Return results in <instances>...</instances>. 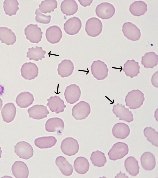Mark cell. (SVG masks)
<instances>
[{
    "mask_svg": "<svg viewBox=\"0 0 158 178\" xmlns=\"http://www.w3.org/2000/svg\"><path fill=\"white\" fill-rule=\"evenodd\" d=\"M145 100L144 94L139 90H133L129 91L126 96L125 102L127 106L130 109H135L140 108Z\"/></svg>",
    "mask_w": 158,
    "mask_h": 178,
    "instance_id": "obj_1",
    "label": "cell"
},
{
    "mask_svg": "<svg viewBox=\"0 0 158 178\" xmlns=\"http://www.w3.org/2000/svg\"><path fill=\"white\" fill-rule=\"evenodd\" d=\"M129 152L128 145L123 142H118L114 144L108 153L110 159L115 161L123 158Z\"/></svg>",
    "mask_w": 158,
    "mask_h": 178,
    "instance_id": "obj_2",
    "label": "cell"
},
{
    "mask_svg": "<svg viewBox=\"0 0 158 178\" xmlns=\"http://www.w3.org/2000/svg\"><path fill=\"white\" fill-rule=\"evenodd\" d=\"M91 112L89 104L81 101L76 104L72 109V115L77 120H82L87 118Z\"/></svg>",
    "mask_w": 158,
    "mask_h": 178,
    "instance_id": "obj_3",
    "label": "cell"
},
{
    "mask_svg": "<svg viewBox=\"0 0 158 178\" xmlns=\"http://www.w3.org/2000/svg\"><path fill=\"white\" fill-rule=\"evenodd\" d=\"M91 70L94 77L98 80L106 78L109 71L107 65L100 60L94 61L91 66Z\"/></svg>",
    "mask_w": 158,
    "mask_h": 178,
    "instance_id": "obj_4",
    "label": "cell"
},
{
    "mask_svg": "<svg viewBox=\"0 0 158 178\" xmlns=\"http://www.w3.org/2000/svg\"><path fill=\"white\" fill-rule=\"evenodd\" d=\"M60 148L64 154L71 156L75 155L78 152L79 145L75 139L72 137H68L62 141Z\"/></svg>",
    "mask_w": 158,
    "mask_h": 178,
    "instance_id": "obj_5",
    "label": "cell"
},
{
    "mask_svg": "<svg viewBox=\"0 0 158 178\" xmlns=\"http://www.w3.org/2000/svg\"><path fill=\"white\" fill-rule=\"evenodd\" d=\"M102 27V22L99 19L92 17L89 19L86 23L85 31L88 36L95 37L101 33Z\"/></svg>",
    "mask_w": 158,
    "mask_h": 178,
    "instance_id": "obj_6",
    "label": "cell"
},
{
    "mask_svg": "<svg viewBox=\"0 0 158 178\" xmlns=\"http://www.w3.org/2000/svg\"><path fill=\"white\" fill-rule=\"evenodd\" d=\"M24 34L27 40L32 43L37 44L41 41L43 33L37 24H30L25 28Z\"/></svg>",
    "mask_w": 158,
    "mask_h": 178,
    "instance_id": "obj_7",
    "label": "cell"
},
{
    "mask_svg": "<svg viewBox=\"0 0 158 178\" xmlns=\"http://www.w3.org/2000/svg\"><path fill=\"white\" fill-rule=\"evenodd\" d=\"M14 148L15 153L21 159H28L33 156V148L30 144L26 142H18Z\"/></svg>",
    "mask_w": 158,
    "mask_h": 178,
    "instance_id": "obj_8",
    "label": "cell"
},
{
    "mask_svg": "<svg viewBox=\"0 0 158 178\" xmlns=\"http://www.w3.org/2000/svg\"><path fill=\"white\" fill-rule=\"evenodd\" d=\"M115 11L114 6L107 2L100 4L97 6L95 9L97 15L103 19L110 18L114 14Z\"/></svg>",
    "mask_w": 158,
    "mask_h": 178,
    "instance_id": "obj_9",
    "label": "cell"
},
{
    "mask_svg": "<svg viewBox=\"0 0 158 178\" xmlns=\"http://www.w3.org/2000/svg\"><path fill=\"white\" fill-rule=\"evenodd\" d=\"M122 27L123 34L128 39L135 41L140 39L141 35L140 30L135 24L131 22H126Z\"/></svg>",
    "mask_w": 158,
    "mask_h": 178,
    "instance_id": "obj_10",
    "label": "cell"
},
{
    "mask_svg": "<svg viewBox=\"0 0 158 178\" xmlns=\"http://www.w3.org/2000/svg\"><path fill=\"white\" fill-rule=\"evenodd\" d=\"M20 71L21 76L24 78L31 80L38 76L39 69L34 63L26 62L22 66Z\"/></svg>",
    "mask_w": 158,
    "mask_h": 178,
    "instance_id": "obj_11",
    "label": "cell"
},
{
    "mask_svg": "<svg viewBox=\"0 0 158 178\" xmlns=\"http://www.w3.org/2000/svg\"><path fill=\"white\" fill-rule=\"evenodd\" d=\"M81 95V89L79 86L76 84H71L67 86L64 92L67 102L71 104H74L78 101Z\"/></svg>",
    "mask_w": 158,
    "mask_h": 178,
    "instance_id": "obj_12",
    "label": "cell"
},
{
    "mask_svg": "<svg viewBox=\"0 0 158 178\" xmlns=\"http://www.w3.org/2000/svg\"><path fill=\"white\" fill-rule=\"evenodd\" d=\"M112 111L120 120H123L128 123L134 120L133 115L129 109L125 107V105L119 103L114 105L113 107Z\"/></svg>",
    "mask_w": 158,
    "mask_h": 178,
    "instance_id": "obj_13",
    "label": "cell"
},
{
    "mask_svg": "<svg viewBox=\"0 0 158 178\" xmlns=\"http://www.w3.org/2000/svg\"><path fill=\"white\" fill-rule=\"evenodd\" d=\"M82 26L81 20L78 17H73L69 19L64 25V29L68 35H73L77 34Z\"/></svg>",
    "mask_w": 158,
    "mask_h": 178,
    "instance_id": "obj_14",
    "label": "cell"
},
{
    "mask_svg": "<svg viewBox=\"0 0 158 178\" xmlns=\"http://www.w3.org/2000/svg\"><path fill=\"white\" fill-rule=\"evenodd\" d=\"M27 112L30 117L36 120L46 118L49 113L47 107L41 104L33 106L28 109Z\"/></svg>",
    "mask_w": 158,
    "mask_h": 178,
    "instance_id": "obj_15",
    "label": "cell"
},
{
    "mask_svg": "<svg viewBox=\"0 0 158 178\" xmlns=\"http://www.w3.org/2000/svg\"><path fill=\"white\" fill-rule=\"evenodd\" d=\"M64 127L63 120L59 117H53L49 119L45 123V129L48 132H57L61 134Z\"/></svg>",
    "mask_w": 158,
    "mask_h": 178,
    "instance_id": "obj_16",
    "label": "cell"
},
{
    "mask_svg": "<svg viewBox=\"0 0 158 178\" xmlns=\"http://www.w3.org/2000/svg\"><path fill=\"white\" fill-rule=\"evenodd\" d=\"M47 106L52 112L58 114L64 111L66 107L64 102L59 96L55 95L52 96L48 99Z\"/></svg>",
    "mask_w": 158,
    "mask_h": 178,
    "instance_id": "obj_17",
    "label": "cell"
},
{
    "mask_svg": "<svg viewBox=\"0 0 158 178\" xmlns=\"http://www.w3.org/2000/svg\"><path fill=\"white\" fill-rule=\"evenodd\" d=\"M46 39L49 43L54 44L58 43L62 36V32L60 28L56 25L50 26L46 31Z\"/></svg>",
    "mask_w": 158,
    "mask_h": 178,
    "instance_id": "obj_18",
    "label": "cell"
},
{
    "mask_svg": "<svg viewBox=\"0 0 158 178\" xmlns=\"http://www.w3.org/2000/svg\"><path fill=\"white\" fill-rule=\"evenodd\" d=\"M11 170L13 174L16 178H27L29 176L28 167L23 161L15 162L12 165Z\"/></svg>",
    "mask_w": 158,
    "mask_h": 178,
    "instance_id": "obj_19",
    "label": "cell"
},
{
    "mask_svg": "<svg viewBox=\"0 0 158 178\" xmlns=\"http://www.w3.org/2000/svg\"><path fill=\"white\" fill-rule=\"evenodd\" d=\"M16 112V108L12 103L6 104L2 108L1 114L3 121L7 123L12 122L14 120Z\"/></svg>",
    "mask_w": 158,
    "mask_h": 178,
    "instance_id": "obj_20",
    "label": "cell"
},
{
    "mask_svg": "<svg viewBox=\"0 0 158 178\" xmlns=\"http://www.w3.org/2000/svg\"><path fill=\"white\" fill-rule=\"evenodd\" d=\"M112 133L116 138L124 139L129 135L130 129L128 125L125 123H118L113 127Z\"/></svg>",
    "mask_w": 158,
    "mask_h": 178,
    "instance_id": "obj_21",
    "label": "cell"
},
{
    "mask_svg": "<svg viewBox=\"0 0 158 178\" xmlns=\"http://www.w3.org/2000/svg\"><path fill=\"white\" fill-rule=\"evenodd\" d=\"M74 69L72 62L69 59H64L58 64V73L62 78L68 77L72 74Z\"/></svg>",
    "mask_w": 158,
    "mask_h": 178,
    "instance_id": "obj_22",
    "label": "cell"
},
{
    "mask_svg": "<svg viewBox=\"0 0 158 178\" xmlns=\"http://www.w3.org/2000/svg\"><path fill=\"white\" fill-rule=\"evenodd\" d=\"M34 101L33 95L28 91L19 93L17 96L15 102L20 108H27L32 104Z\"/></svg>",
    "mask_w": 158,
    "mask_h": 178,
    "instance_id": "obj_23",
    "label": "cell"
},
{
    "mask_svg": "<svg viewBox=\"0 0 158 178\" xmlns=\"http://www.w3.org/2000/svg\"><path fill=\"white\" fill-rule=\"evenodd\" d=\"M16 37L12 30L6 27H0V40L7 45H13L16 42Z\"/></svg>",
    "mask_w": 158,
    "mask_h": 178,
    "instance_id": "obj_24",
    "label": "cell"
},
{
    "mask_svg": "<svg viewBox=\"0 0 158 178\" xmlns=\"http://www.w3.org/2000/svg\"><path fill=\"white\" fill-rule=\"evenodd\" d=\"M139 63L134 60H128L124 64L123 70L125 74L132 78L136 76L140 73Z\"/></svg>",
    "mask_w": 158,
    "mask_h": 178,
    "instance_id": "obj_25",
    "label": "cell"
},
{
    "mask_svg": "<svg viewBox=\"0 0 158 178\" xmlns=\"http://www.w3.org/2000/svg\"><path fill=\"white\" fill-rule=\"evenodd\" d=\"M141 165L146 171H151L155 167L156 159L154 155L149 152L144 153L140 157Z\"/></svg>",
    "mask_w": 158,
    "mask_h": 178,
    "instance_id": "obj_26",
    "label": "cell"
},
{
    "mask_svg": "<svg viewBox=\"0 0 158 178\" xmlns=\"http://www.w3.org/2000/svg\"><path fill=\"white\" fill-rule=\"evenodd\" d=\"M55 163L64 175L69 176L72 174L73 171V167L64 157H57L56 159Z\"/></svg>",
    "mask_w": 158,
    "mask_h": 178,
    "instance_id": "obj_27",
    "label": "cell"
},
{
    "mask_svg": "<svg viewBox=\"0 0 158 178\" xmlns=\"http://www.w3.org/2000/svg\"><path fill=\"white\" fill-rule=\"evenodd\" d=\"M78 6L74 0L63 1L60 5V10L62 13L67 16L73 15L77 11Z\"/></svg>",
    "mask_w": 158,
    "mask_h": 178,
    "instance_id": "obj_28",
    "label": "cell"
},
{
    "mask_svg": "<svg viewBox=\"0 0 158 178\" xmlns=\"http://www.w3.org/2000/svg\"><path fill=\"white\" fill-rule=\"evenodd\" d=\"M57 141L53 136H50L39 137L34 141L35 146L40 149H47L51 148L55 145Z\"/></svg>",
    "mask_w": 158,
    "mask_h": 178,
    "instance_id": "obj_29",
    "label": "cell"
},
{
    "mask_svg": "<svg viewBox=\"0 0 158 178\" xmlns=\"http://www.w3.org/2000/svg\"><path fill=\"white\" fill-rule=\"evenodd\" d=\"M124 166L127 171L132 176H136L139 172L138 162L133 157H129L125 159Z\"/></svg>",
    "mask_w": 158,
    "mask_h": 178,
    "instance_id": "obj_30",
    "label": "cell"
},
{
    "mask_svg": "<svg viewBox=\"0 0 158 178\" xmlns=\"http://www.w3.org/2000/svg\"><path fill=\"white\" fill-rule=\"evenodd\" d=\"M73 166L75 171L81 174L86 173L89 168V164L88 160L81 156L78 157L75 159Z\"/></svg>",
    "mask_w": 158,
    "mask_h": 178,
    "instance_id": "obj_31",
    "label": "cell"
},
{
    "mask_svg": "<svg viewBox=\"0 0 158 178\" xmlns=\"http://www.w3.org/2000/svg\"><path fill=\"white\" fill-rule=\"evenodd\" d=\"M147 5L142 1H135L130 6L129 11L133 15L139 16L143 15L147 11Z\"/></svg>",
    "mask_w": 158,
    "mask_h": 178,
    "instance_id": "obj_32",
    "label": "cell"
},
{
    "mask_svg": "<svg viewBox=\"0 0 158 178\" xmlns=\"http://www.w3.org/2000/svg\"><path fill=\"white\" fill-rule=\"evenodd\" d=\"M158 63V55L155 52L146 53L142 57L141 64L145 68H152Z\"/></svg>",
    "mask_w": 158,
    "mask_h": 178,
    "instance_id": "obj_33",
    "label": "cell"
},
{
    "mask_svg": "<svg viewBox=\"0 0 158 178\" xmlns=\"http://www.w3.org/2000/svg\"><path fill=\"white\" fill-rule=\"evenodd\" d=\"M46 53V52L43 49L42 47L36 46L35 48H28V51L27 53V57L29 58L30 60L38 61L44 58Z\"/></svg>",
    "mask_w": 158,
    "mask_h": 178,
    "instance_id": "obj_34",
    "label": "cell"
},
{
    "mask_svg": "<svg viewBox=\"0 0 158 178\" xmlns=\"http://www.w3.org/2000/svg\"><path fill=\"white\" fill-rule=\"evenodd\" d=\"M90 159L93 165L98 167L104 166L107 161L105 154L98 150L92 153Z\"/></svg>",
    "mask_w": 158,
    "mask_h": 178,
    "instance_id": "obj_35",
    "label": "cell"
},
{
    "mask_svg": "<svg viewBox=\"0 0 158 178\" xmlns=\"http://www.w3.org/2000/svg\"><path fill=\"white\" fill-rule=\"evenodd\" d=\"M19 3L17 0H5L3 7L6 14L10 16L15 15L19 9Z\"/></svg>",
    "mask_w": 158,
    "mask_h": 178,
    "instance_id": "obj_36",
    "label": "cell"
},
{
    "mask_svg": "<svg viewBox=\"0 0 158 178\" xmlns=\"http://www.w3.org/2000/svg\"><path fill=\"white\" fill-rule=\"evenodd\" d=\"M57 2L56 0H44L42 1L39 5L38 10L41 12L46 14L54 11L56 8Z\"/></svg>",
    "mask_w": 158,
    "mask_h": 178,
    "instance_id": "obj_37",
    "label": "cell"
},
{
    "mask_svg": "<svg viewBox=\"0 0 158 178\" xmlns=\"http://www.w3.org/2000/svg\"><path fill=\"white\" fill-rule=\"evenodd\" d=\"M145 136L147 140L156 147L158 145V133L151 127H147L143 130Z\"/></svg>",
    "mask_w": 158,
    "mask_h": 178,
    "instance_id": "obj_38",
    "label": "cell"
},
{
    "mask_svg": "<svg viewBox=\"0 0 158 178\" xmlns=\"http://www.w3.org/2000/svg\"><path fill=\"white\" fill-rule=\"evenodd\" d=\"M35 14L36 15L35 19L37 22L46 24L50 22L51 19L50 15H46L42 14L37 9L35 10Z\"/></svg>",
    "mask_w": 158,
    "mask_h": 178,
    "instance_id": "obj_39",
    "label": "cell"
},
{
    "mask_svg": "<svg viewBox=\"0 0 158 178\" xmlns=\"http://www.w3.org/2000/svg\"><path fill=\"white\" fill-rule=\"evenodd\" d=\"M158 71H157L152 75L151 79L152 85L157 88L158 87Z\"/></svg>",
    "mask_w": 158,
    "mask_h": 178,
    "instance_id": "obj_40",
    "label": "cell"
},
{
    "mask_svg": "<svg viewBox=\"0 0 158 178\" xmlns=\"http://www.w3.org/2000/svg\"><path fill=\"white\" fill-rule=\"evenodd\" d=\"M80 3L84 7L89 6L92 3V0H78Z\"/></svg>",
    "mask_w": 158,
    "mask_h": 178,
    "instance_id": "obj_41",
    "label": "cell"
},
{
    "mask_svg": "<svg viewBox=\"0 0 158 178\" xmlns=\"http://www.w3.org/2000/svg\"><path fill=\"white\" fill-rule=\"evenodd\" d=\"M3 105V101L1 98H0V111Z\"/></svg>",
    "mask_w": 158,
    "mask_h": 178,
    "instance_id": "obj_42",
    "label": "cell"
},
{
    "mask_svg": "<svg viewBox=\"0 0 158 178\" xmlns=\"http://www.w3.org/2000/svg\"><path fill=\"white\" fill-rule=\"evenodd\" d=\"M2 153V150L1 149V147H0V158L1 157Z\"/></svg>",
    "mask_w": 158,
    "mask_h": 178,
    "instance_id": "obj_43",
    "label": "cell"
}]
</instances>
